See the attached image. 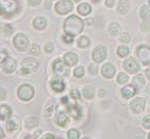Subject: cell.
I'll return each instance as SVG.
<instances>
[{"label":"cell","mask_w":150,"mask_h":139,"mask_svg":"<svg viewBox=\"0 0 150 139\" xmlns=\"http://www.w3.org/2000/svg\"><path fill=\"white\" fill-rule=\"evenodd\" d=\"M25 125H26V128L28 129H34L35 126L38 125V120L35 118V117H30V118H28L26 121H25Z\"/></svg>","instance_id":"f1b7e54d"},{"label":"cell","mask_w":150,"mask_h":139,"mask_svg":"<svg viewBox=\"0 0 150 139\" xmlns=\"http://www.w3.org/2000/svg\"><path fill=\"white\" fill-rule=\"evenodd\" d=\"M88 70H89V73L91 74V75H96L98 72V68L96 64H90L89 68H88Z\"/></svg>","instance_id":"ab89813d"},{"label":"cell","mask_w":150,"mask_h":139,"mask_svg":"<svg viewBox=\"0 0 150 139\" xmlns=\"http://www.w3.org/2000/svg\"><path fill=\"white\" fill-rule=\"evenodd\" d=\"M133 83L138 86V88H142V86L145 84V78H144V76L137 75L134 78H133Z\"/></svg>","instance_id":"83f0119b"},{"label":"cell","mask_w":150,"mask_h":139,"mask_svg":"<svg viewBox=\"0 0 150 139\" xmlns=\"http://www.w3.org/2000/svg\"><path fill=\"white\" fill-rule=\"evenodd\" d=\"M16 0H0V16L6 13H13L17 8Z\"/></svg>","instance_id":"52a82bcc"},{"label":"cell","mask_w":150,"mask_h":139,"mask_svg":"<svg viewBox=\"0 0 150 139\" xmlns=\"http://www.w3.org/2000/svg\"><path fill=\"white\" fill-rule=\"evenodd\" d=\"M101 72L105 78H112L115 74V68L112 63H105L101 68Z\"/></svg>","instance_id":"8fae6325"},{"label":"cell","mask_w":150,"mask_h":139,"mask_svg":"<svg viewBox=\"0 0 150 139\" xmlns=\"http://www.w3.org/2000/svg\"><path fill=\"white\" fill-rule=\"evenodd\" d=\"M129 78H128V75L126 73H120L118 75V82L120 84H124L127 83Z\"/></svg>","instance_id":"4dcf8cb0"},{"label":"cell","mask_w":150,"mask_h":139,"mask_svg":"<svg viewBox=\"0 0 150 139\" xmlns=\"http://www.w3.org/2000/svg\"><path fill=\"white\" fill-rule=\"evenodd\" d=\"M57 122L60 126L65 128V126H67L68 122H69V119H68V116L66 115V114L61 112V113L57 116Z\"/></svg>","instance_id":"ffe728a7"},{"label":"cell","mask_w":150,"mask_h":139,"mask_svg":"<svg viewBox=\"0 0 150 139\" xmlns=\"http://www.w3.org/2000/svg\"><path fill=\"white\" fill-rule=\"evenodd\" d=\"M143 126L145 128V129H150V115H148V116H146L145 118H144V120H143Z\"/></svg>","instance_id":"74e56055"},{"label":"cell","mask_w":150,"mask_h":139,"mask_svg":"<svg viewBox=\"0 0 150 139\" xmlns=\"http://www.w3.org/2000/svg\"><path fill=\"white\" fill-rule=\"evenodd\" d=\"M33 25H34V28L38 31H42L46 28V25H47V22L45 20L43 17H37L34 19L33 21Z\"/></svg>","instance_id":"e0dca14e"},{"label":"cell","mask_w":150,"mask_h":139,"mask_svg":"<svg viewBox=\"0 0 150 139\" xmlns=\"http://www.w3.org/2000/svg\"><path fill=\"white\" fill-rule=\"evenodd\" d=\"M30 53L32 54V55H35V56L39 55V54H40V48H39L37 44H35V46H32V48H30Z\"/></svg>","instance_id":"d590c367"},{"label":"cell","mask_w":150,"mask_h":139,"mask_svg":"<svg viewBox=\"0 0 150 139\" xmlns=\"http://www.w3.org/2000/svg\"><path fill=\"white\" fill-rule=\"evenodd\" d=\"M63 28H64V31L66 34L71 36H77L83 31L84 21L78 16H69L65 20Z\"/></svg>","instance_id":"6da1fadb"},{"label":"cell","mask_w":150,"mask_h":139,"mask_svg":"<svg viewBox=\"0 0 150 139\" xmlns=\"http://www.w3.org/2000/svg\"><path fill=\"white\" fill-rule=\"evenodd\" d=\"M117 54H118L119 57H122V58L127 57V56L129 55V48L125 46H119L118 50H117Z\"/></svg>","instance_id":"d4e9b609"},{"label":"cell","mask_w":150,"mask_h":139,"mask_svg":"<svg viewBox=\"0 0 150 139\" xmlns=\"http://www.w3.org/2000/svg\"><path fill=\"white\" fill-rule=\"evenodd\" d=\"M140 16L144 20H150V6L143 5L140 10Z\"/></svg>","instance_id":"603a6c76"},{"label":"cell","mask_w":150,"mask_h":139,"mask_svg":"<svg viewBox=\"0 0 150 139\" xmlns=\"http://www.w3.org/2000/svg\"><path fill=\"white\" fill-rule=\"evenodd\" d=\"M129 8H130V4L128 2V0H121L118 5V11L120 14L124 15V14H126L129 11Z\"/></svg>","instance_id":"44dd1931"},{"label":"cell","mask_w":150,"mask_h":139,"mask_svg":"<svg viewBox=\"0 0 150 139\" xmlns=\"http://www.w3.org/2000/svg\"><path fill=\"white\" fill-rule=\"evenodd\" d=\"M38 61L32 58H26L22 61V66H21V74H30L32 72H35L38 68Z\"/></svg>","instance_id":"5b68a950"},{"label":"cell","mask_w":150,"mask_h":139,"mask_svg":"<svg viewBox=\"0 0 150 139\" xmlns=\"http://www.w3.org/2000/svg\"><path fill=\"white\" fill-rule=\"evenodd\" d=\"M148 138H150V133H149V135H148Z\"/></svg>","instance_id":"11a10c76"},{"label":"cell","mask_w":150,"mask_h":139,"mask_svg":"<svg viewBox=\"0 0 150 139\" xmlns=\"http://www.w3.org/2000/svg\"><path fill=\"white\" fill-rule=\"evenodd\" d=\"M149 6H150V0H149Z\"/></svg>","instance_id":"6f0895ef"},{"label":"cell","mask_w":150,"mask_h":139,"mask_svg":"<svg viewBox=\"0 0 150 139\" xmlns=\"http://www.w3.org/2000/svg\"><path fill=\"white\" fill-rule=\"evenodd\" d=\"M53 70H54L55 73L60 74V75L65 74V72H66V68H65V62H62V61L59 60V59L56 60L55 62H54Z\"/></svg>","instance_id":"d6986e66"},{"label":"cell","mask_w":150,"mask_h":139,"mask_svg":"<svg viewBox=\"0 0 150 139\" xmlns=\"http://www.w3.org/2000/svg\"><path fill=\"white\" fill-rule=\"evenodd\" d=\"M6 58H8V53L5 51H1L0 52V63H2Z\"/></svg>","instance_id":"b9f144b4"},{"label":"cell","mask_w":150,"mask_h":139,"mask_svg":"<svg viewBox=\"0 0 150 139\" xmlns=\"http://www.w3.org/2000/svg\"><path fill=\"white\" fill-rule=\"evenodd\" d=\"M34 88L30 84H23L18 88V97L23 101H28L34 97Z\"/></svg>","instance_id":"7a4b0ae2"},{"label":"cell","mask_w":150,"mask_h":139,"mask_svg":"<svg viewBox=\"0 0 150 139\" xmlns=\"http://www.w3.org/2000/svg\"><path fill=\"white\" fill-rule=\"evenodd\" d=\"M107 57V51L103 46H99L93 50V58L96 62L100 63L102 61H104Z\"/></svg>","instance_id":"30bf717a"},{"label":"cell","mask_w":150,"mask_h":139,"mask_svg":"<svg viewBox=\"0 0 150 139\" xmlns=\"http://www.w3.org/2000/svg\"><path fill=\"white\" fill-rule=\"evenodd\" d=\"M135 93H137V91H135L134 86H124V88H122V91H121L122 96L124 97V98H126V99L131 98V97H132Z\"/></svg>","instance_id":"2e32d148"},{"label":"cell","mask_w":150,"mask_h":139,"mask_svg":"<svg viewBox=\"0 0 150 139\" xmlns=\"http://www.w3.org/2000/svg\"><path fill=\"white\" fill-rule=\"evenodd\" d=\"M11 114H12V111H11L10 106L6 105V104H1L0 105V119L1 120H6L11 117Z\"/></svg>","instance_id":"ac0fdd59"},{"label":"cell","mask_w":150,"mask_h":139,"mask_svg":"<svg viewBox=\"0 0 150 139\" xmlns=\"http://www.w3.org/2000/svg\"><path fill=\"white\" fill-rule=\"evenodd\" d=\"M0 138H4V133H3L1 129H0Z\"/></svg>","instance_id":"f907efd6"},{"label":"cell","mask_w":150,"mask_h":139,"mask_svg":"<svg viewBox=\"0 0 150 139\" xmlns=\"http://www.w3.org/2000/svg\"><path fill=\"white\" fill-rule=\"evenodd\" d=\"M73 2L70 0H60L56 4L55 10L59 15H65V14H67L73 10Z\"/></svg>","instance_id":"277c9868"},{"label":"cell","mask_w":150,"mask_h":139,"mask_svg":"<svg viewBox=\"0 0 150 139\" xmlns=\"http://www.w3.org/2000/svg\"><path fill=\"white\" fill-rule=\"evenodd\" d=\"M70 96L73 97L74 99H79L80 98V93L78 90H73V91L70 92Z\"/></svg>","instance_id":"60d3db41"},{"label":"cell","mask_w":150,"mask_h":139,"mask_svg":"<svg viewBox=\"0 0 150 139\" xmlns=\"http://www.w3.org/2000/svg\"><path fill=\"white\" fill-rule=\"evenodd\" d=\"M78 12L81 15L86 16L88 14H90V12H91V6L88 3H82V4H80L78 6Z\"/></svg>","instance_id":"7402d4cb"},{"label":"cell","mask_w":150,"mask_h":139,"mask_svg":"<svg viewBox=\"0 0 150 139\" xmlns=\"http://www.w3.org/2000/svg\"><path fill=\"white\" fill-rule=\"evenodd\" d=\"M120 41H121V42H123V43H128V42H129V41H130L129 34H127V33L122 34V35H121V37H120Z\"/></svg>","instance_id":"8d00e7d4"},{"label":"cell","mask_w":150,"mask_h":139,"mask_svg":"<svg viewBox=\"0 0 150 139\" xmlns=\"http://www.w3.org/2000/svg\"><path fill=\"white\" fill-rule=\"evenodd\" d=\"M6 130H8L10 133H13V132H15L18 130V124L16 123L15 121H8L6 123Z\"/></svg>","instance_id":"1f68e13d"},{"label":"cell","mask_w":150,"mask_h":139,"mask_svg":"<svg viewBox=\"0 0 150 139\" xmlns=\"http://www.w3.org/2000/svg\"><path fill=\"white\" fill-rule=\"evenodd\" d=\"M54 50H55V48H54V44L52 42H48L46 43L44 46V51H45V53H47V54H52L54 52Z\"/></svg>","instance_id":"e575fe53"},{"label":"cell","mask_w":150,"mask_h":139,"mask_svg":"<svg viewBox=\"0 0 150 139\" xmlns=\"http://www.w3.org/2000/svg\"><path fill=\"white\" fill-rule=\"evenodd\" d=\"M82 94L86 99H93L95 97V90L91 86H85L83 88Z\"/></svg>","instance_id":"cb8c5ba5"},{"label":"cell","mask_w":150,"mask_h":139,"mask_svg":"<svg viewBox=\"0 0 150 139\" xmlns=\"http://www.w3.org/2000/svg\"><path fill=\"white\" fill-rule=\"evenodd\" d=\"M146 75H147L148 79L150 80V68H148V70H146Z\"/></svg>","instance_id":"c3c4849f"},{"label":"cell","mask_w":150,"mask_h":139,"mask_svg":"<svg viewBox=\"0 0 150 139\" xmlns=\"http://www.w3.org/2000/svg\"><path fill=\"white\" fill-rule=\"evenodd\" d=\"M104 95H105V91H104V90H103V91L100 93V96H101V97H103V96H104Z\"/></svg>","instance_id":"f5cc1de1"},{"label":"cell","mask_w":150,"mask_h":139,"mask_svg":"<svg viewBox=\"0 0 150 139\" xmlns=\"http://www.w3.org/2000/svg\"><path fill=\"white\" fill-rule=\"evenodd\" d=\"M50 86L55 92H62L65 88V83L63 82V80L61 78L53 79L50 82Z\"/></svg>","instance_id":"9a60e30c"},{"label":"cell","mask_w":150,"mask_h":139,"mask_svg":"<svg viewBox=\"0 0 150 139\" xmlns=\"http://www.w3.org/2000/svg\"><path fill=\"white\" fill-rule=\"evenodd\" d=\"M78 56L76 55L75 53H71V52H69V53H66L64 55V62L66 66H75V64H77L78 62Z\"/></svg>","instance_id":"4fadbf2b"},{"label":"cell","mask_w":150,"mask_h":139,"mask_svg":"<svg viewBox=\"0 0 150 139\" xmlns=\"http://www.w3.org/2000/svg\"><path fill=\"white\" fill-rule=\"evenodd\" d=\"M63 40H64V42L68 43V44H69V43H73V41H74V36L66 34V35L63 36Z\"/></svg>","instance_id":"f35d334b"},{"label":"cell","mask_w":150,"mask_h":139,"mask_svg":"<svg viewBox=\"0 0 150 139\" xmlns=\"http://www.w3.org/2000/svg\"><path fill=\"white\" fill-rule=\"evenodd\" d=\"M5 97H6V91H5L4 88H0V100L5 99Z\"/></svg>","instance_id":"7bdbcfd3"},{"label":"cell","mask_w":150,"mask_h":139,"mask_svg":"<svg viewBox=\"0 0 150 139\" xmlns=\"http://www.w3.org/2000/svg\"><path fill=\"white\" fill-rule=\"evenodd\" d=\"M89 44H90L89 38H87L86 36H82L78 40V46H80V48H87Z\"/></svg>","instance_id":"4316f807"},{"label":"cell","mask_w":150,"mask_h":139,"mask_svg":"<svg viewBox=\"0 0 150 139\" xmlns=\"http://www.w3.org/2000/svg\"><path fill=\"white\" fill-rule=\"evenodd\" d=\"M43 138H50V139H55V136H53V135H50V134H47V135H45Z\"/></svg>","instance_id":"7dc6e473"},{"label":"cell","mask_w":150,"mask_h":139,"mask_svg":"<svg viewBox=\"0 0 150 139\" xmlns=\"http://www.w3.org/2000/svg\"><path fill=\"white\" fill-rule=\"evenodd\" d=\"M69 115L74 117L75 119H80L82 116V111H81V108L78 104H71V105L68 106L67 109Z\"/></svg>","instance_id":"5bb4252c"},{"label":"cell","mask_w":150,"mask_h":139,"mask_svg":"<svg viewBox=\"0 0 150 139\" xmlns=\"http://www.w3.org/2000/svg\"><path fill=\"white\" fill-rule=\"evenodd\" d=\"M119 32H120V25H119L118 23L113 22L108 26V33H109L110 35L115 36V35H117Z\"/></svg>","instance_id":"484cf974"},{"label":"cell","mask_w":150,"mask_h":139,"mask_svg":"<svg viewBox=\"0 0 150 139\" xmlns=\"http://www.w3.org/2000/svg\"><path fill=\"white\" fill-rule=\"evenodd\" d=\"M150 29V24L147 22H143L142 24H141V30L142 31H149Z\"/></svg>","instance_id":"ee69618b"},{"label":"cell","mask_w":150,"mask_h":139,"mask_svg":"<svg viewBox=\"0 0 150 139\" xmlns=\"http://www.w3.org/2000/svg\"><path fill=\"white\" fill-rule=\"evenodd\" d=\"M123 68L126 72L131 74L138 73L140 71V64L134 58H128L127 60L124 61L123 63Z\"/></svg>","instance_id":"ba28073f"},{"label":"cell","mask_w":150,"mask_h":139,"mask_svg":"<svg viewBox=\"0 0 150 139\" xmlns=\"http://www.w3.org/2000/svg\"><path fill=\"white\" fill-rule=\"evenodd\" d=\"M13 28L10 24H4L1 26V32L4 36H11L13 34Z\"/></svg>","instance_id":"f546056e"},{"label":"cell","mask_w":150,"mask_h":139,"mask_svg":"<svg viewBox=\"0 0 150 139\" xmlns=\"http://www.w3.org/2000/svg\"><path fill=\"white\" fill-rule=\"evenodd\" d=\"M105 5L108 8H112L115 5V0H105Z\"/></svg>","instance_id":"f6af8a7d"},{"label":"cell","mask_w":150,"mask_h":139,"mask_svg":"<svg viewBox=\"0 0 150 139\" xmlns=\"http://www.w3.org/2000/svg\"><path fill=\"white\" fill-rule=\"evenodd\" d=\"M15 68H16V61L14 59L10 58V57H8L2 62V70L5 73H8V74L13 73V72L15 71Z\"/></svg>","instance_id":"7c38bea8"},{"label":"cell","mask_w":150,"mask_h":139,"mask_svg":"<svg viewBox=\"0 0 150 139\" xmlns=\"http://www.w3.org/2000/svg\"><path fill=\"white\" fill-rule=\"evenodd\" d=\"M138 57L141 62L144 66L150 64V46H140L137 51Z\"/></svg>","instance_id":"8992f818"},{"label":"cell","mask_w":150,"mask_h":139,"mask_svg":"<svg viewBox=\"0 0 150 139\" xmlns=\"http://www.w3.org/2000/svg\"><path fill=\"white\" fill-rule=\"evenodd\" d=\"M13 43L18 51H26L30 46V40L24 34H17L14 38Z\"/></svg>","instance_id":"3957f363"},{"label":"cell","mask_w":150,"mask_h":139,"mask_svg":"<svg viewBox=\"0 0 150 139\" xmlns=\"http://www.w3.org/2000/svg\"><path fill=\"white\" fill-rule=\"evenodd\" d=\"M67 137L69 139H79V137H80V134H79V132H78L76 129H73V130H70V131L68 132Z\"/></svg>","instance_id":"d6a6232c"},{"label":"cell","mask_w":150,"mask_h":139,"mask_svg":"<svg viewBox=\"0 0 150 139\" xmlns=\"http://www.w3.org/2000/svg\"><path fill=\"white\" fill-rule=\"evenodd\" d=\"M74 75H75L77 78L83 77V75H84V68H83L82 66H78L75 71H74Z\"/></svg>","instance_id":"836d02e7"},{"label":"cell","mask_w":150,"mask_h":139,"mask_svg":"<svg viewBox=\"0 0 150 139\" xmlns=\"http://www.w3.org/2000/svg\"><path fill=\"white\" fill-rule=\"evenodd\" d=\"M90 1H93V2H98L99 0H90Z\"/></svg>","instance_id":"db71d44e"},{"label":"cell","mask_w":150,"mask_h":139,"mask_svg":"<svg viewBox=\"0 0 150 139\" xmlns=\"http://www.w3.org/2000/svg\"><path fill=\"white\" fill-rule=\"evenodd\" d=\"M130 109L134 114H141L145 109V99L144 98H135L130 103Z\"/></svg>","instance_id":"9c48e42d"},{"label":"cell","mask_w":150,"mask_h":139,"mask_svg":"<svg viewBox=\"0 0 150 139\" xmlns=\"http://www.w3.org/2000/svg\"><path fill=\"white\" fill-rule=\"evenodd\" d=\"M75 1H80V0H75Z\"/></svg>","instance_id":"9f6ffc18"},{"label":"cell","mask_w":150,"mask_h":139,"mask_svg":"<svg viewBox=\"0 0 150 139\" xmlns=\"http://www.w3.org/2000/svg\"><path fill=\"white\" fill-rule=\"evenodd\" d=\"M45 9H50V2L45 3Z\"/></svg>","instance_id":"816d5d0a"},{"label":"cell","mask_w":150,"mask_h":139,"mask_svg":"<svg viewBox=\"0 0 150 139\" xmlns=\"http://www.w3.org/2000/svg\"><path fill=\"white\" fill-rule=\"evenodd\" d=\"M28 2L30 5H38L41 2V0H28Z\"/></svg>","instance_id":"bcb514c9"},{"label":"cell","mask_w":150,"mask_h":139,"mask_svg":"<svg viewBox=\"0 0 150 139\" xmlns=\"http://www.w3.org/2000/svg\"><path fill=\"white\" fill-rule=\"evenodd\" d=\"M67 101H68L67 97H62V102H63V103H67Z\"/></svg>","instance_id":"681fc988"}]
</instances>
